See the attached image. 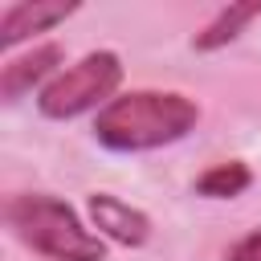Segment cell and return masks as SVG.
Here are the masks:
<instances>
[{
	"label": "cell",
	"mask_w": 261,
	"mask_h": 261,
	"mask_svg": "<svg viewBox=\"0 0 261 261\" xmlns=\"http://www.w3.org/2000/svg\"><path fill=\"white\" fill-rule=\"evenodd\" d=\"M200 122V106L175 90H130L94 118V139L110 151H155L179 143Z\"/></svg>",
	"instance_id": "6da1fadb"
},
{
	"label": "cell",
	"mask_w": 261,
	"mask_h": 261,
	"mask_svg": "<svg viewBox=\"0 0 261 261\" xmlns=\"http://www.w3.org/2000/svg\"><path fill=\"white\" fill-rule=\"evenodd\" d=\"M12 232L41 257L49 261H102L106 257V245L98 232H90L77 212L57 200V196H45V192H24V196H12L8 208H4Z\"/></svg>",
	"instance_id": "7a4b0ae2"
},
{
	"label": "cell",
	"mask_w": 261,
	"mask_h": 261,
	"mask_svg": "<svg viewBox=\"0 0 261 261\" xmlns=\"http://www.w3.org/2000/svg\"><path fill=\"white\" fill-rule=\"evenodd\" d=\"M122 82V61L110 49H94L82 61H73L69 69H61L49 86H41L37 94V110L45 118H77L86 110H94L98 102H106Z\"/></svg>",
	"instance_id": "3957f363"
},
{
	"label": "cell",
	"mask_w": 261,
	"mask_h": 261,
	"mask_svg": "<svg viewBox=\"0 0 261 261\" xmlns=\"http://www.w3.org/2000/svg\"><path fill=\"white\" fill-rule=\"evenodd\" d=\"M90 220H94V228H98L102 237H110V241H118V245H126V249H139V245H147V237H151L147 212L130 208L126 200H118V196H110V192H94V196H90Z\"/></svg>",
	"instance_id": "277c9868"
},
{
	"label": "cell",
	"mask_w": 261,
	"mask_h": 261,
	"mask_svg": "<svg viewBox=\"0 0 261 261\" xmlns=\"http://www.w3.org/2000/svg\"><path fill=\"white\" fill-rule=\"evenodd\" d=\"M77 4L73 0H33V4H12L0 16V49L20 45L33 33H49L53 24H61L65 16H73Z\"/></svg>",
	"instance_id": "5b68a950"
},
{
	"label": "cell",
	"mask_w": 261,
	"mask_h": 261,
	"mask_svg": "<svg viewBox=\"0 0 261 261\" xmlns=\"http://www.w3.org/2000/svg\"><path fill=\"white\" fill-rule=\"evenodd\" d=\"M61 45H37L33 53H24V57H12V61H4V69H0V94H4V102H16V98H24L37 82H45L57 65H61ZM49 86V82H45Z\"/></svg>",
	"instance_id": "8992f818"
},
{
	"label": "cell",
	"mask_w": 261,
	"mask_h": 261,
	"mask_svg": "<svg viewBox=\"0 0 261 261\" xmlns=\"http://www.w3.org/2000/svg\"><path fill=\"white\" fill-rule=\"evenodd\" d=\"M261 16V0H249V4H228V8H220L216 12V20H208L204 24V33H196V49L200 53H212V49H220V45H228V41H237L241 33H245V24L249 20H257Z\"/></svg>",
	"instance_id": "52a82bcc"
},
{
	"label": "cell",
	"mask_w": 261,
	"mask_h": 261,
	"mask_svg": "<svg viewBox=\"0 0 261 261\" xmlns=\"http://www.w3.org/2000/svg\"><path fill=\"white\" fill-rule=\"evenodd\" d=\"M249 167L245 163H237V159H228V163H216V167H208L200 179H196V192L200 196H208V200H232V196H241L245 188H249Z\"/></svg>",
	"instance_id": "ba28073f"
},
{
	"label": "cell",
	"mask_w": 261,
	"mask_h": 261,
	"mask_svg": "<svg viewBox=\"0 0 261 261\" xmlns=\"http://www.w3.org/2000/svg\"><path fill=\"white\" fill-rule=\"evenodd\" d=\"M228 261H261V232L241 237V241L228 249Z\"/></svg>",
	"instance_id": "9c48e42d"
}]
</instances>
